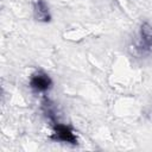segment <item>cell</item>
Segmentation results:
<instances>
[{
  "label": "cell",
  "mask_w": 152,
  "mask_h": 152,
  "mask_svg": "<svg viewBox=\"0 0 152 152\" xmlns=\"http://www.w3.org/2000/svg\"><path fill=\"white\" fill-rule=\"evenodd\" d=\"M51 139L57 140V141H63L68 144L76 145L77 144V138L70 126L62 125V124H53V133L51 135Z\"/></svg>",
  "instance_id": "cell-1"
},
{
  "label": "cell",
  "mask_w": 152,
  "mask_h": 152,
  "mask_svg": "<svg viewBox=\"0 0 152 152\" xmlns=\"http://www.w3.org/2000/svg\"><path fill=\"white\" fill-rule=\"evenodd\" d=\"M30 87H31L32 90H34L37 93H45V91L51 89L52 80L44 71H38V72H36L31 76Z\"/></svg>",
  "instance_id": "cell-2"
},
{
  "label": "cell",
  "mask_w": 152,
  "mask_h": 152,
  "mask_svg": "<svg viewBox=\"0 0 152 152\" xmlns=\"http://www.w3.org/2000/svg\"><path fill=\"white\" fill-rule=\"evenodd\" d=\"M138 49L142 52L152 51V25L146 21L140 25Z\"/></svg>",
  "instance_id": "cell-3"
},
{
  "label": "cell",
  "mask_w": 152,
  "mask_h": 152,
  "mask_svg": "<svg viewBox=\"0 0 152 152\" xmlns=\"http://www.w3.org/2000/svg\"><path fill=\"white\" fill-rule=\"evenodd\" d=\"M33 13H34V18L38 21L48 23L51 19L49 6L44 0H34V2H33Z\"/></svg>",
  "instance_id": "cell-4"
}]
</instances>
